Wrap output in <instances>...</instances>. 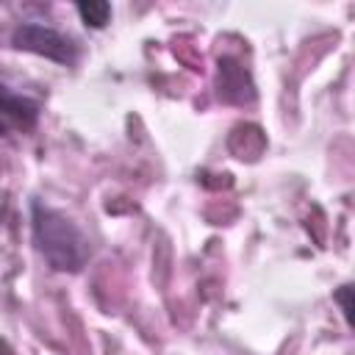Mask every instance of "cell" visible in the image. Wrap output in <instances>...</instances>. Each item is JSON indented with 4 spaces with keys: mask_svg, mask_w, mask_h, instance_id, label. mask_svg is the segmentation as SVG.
Instances as JSON below:
<instances>
[{
    "mask_svg": "<svg viewBox=\"0 0 355 355\" xmlns=\"http://www.w3.org/2000/svg\"><path fill=\"white\" fill-rule=\"evenodd\" d=\"M31 230H33V247L42 255V261L53 272H80L89 261V239L72 222L64 211L33 200L31 202Z\"/></svg>",
    "mask_w": 355,
    "mask_h": 355,
    "instance_id": "cell-1",
    "label": "cell"
},
{
    "mask_svg": "<svg viewBox=\"0 0 355 355\" xmlns=\"http://www.w3.org/2000/svg\"><path fill=\"white\" fill-rule=\"evenodd\" d=\"M252 89L244 67H239L233 58H219V97L230 100V92H241V89Z\"/></svg>",
    "mask_w": 355,
    "mask_h": 355,
    "instance_id": "cell-4",
    "label": "cell"
},
{
    "mask_svg": "<svg viewBox=\"0 0 355 355\" xmlns=\"http://www.w3.org/2000/svg\"><path fill=\"white\" fill-rule=\"evenodd\" d=\"M349 294H352V286H349V283L341 286V288L333 294V300L341 302V311H344V319H347V322H352V302H349Z\"/></svg>",
    "mask_w": 355,
    "mask_h": 355,
    "instance_id": "cell-6",
    "label": "cell"
},
{
    "mask_svg": "<svg viewBox=\"0 0 355 355\" xmlns=\"http://www.w3.org/2000/svg\"><path fill=\"white\" fill-rule=\"evenodd\" d=\"M75 8H78V17L83 19V25L86 28H94V31L105 28L108 19H111V3H105V0H89V3L83 0Z\"/></svg>",
    "mask_w": 355,
    "mask_h": 355,
    "instance_id": "cell-5",
    "label": "cell"
},
{
    "mask_svg": "<svg viewBox=\"0 0 355 355\" xmlns=\"http://www.w3.org/2000/svg\"><path fill=\"white\" fill-rule=\"evenodd\" d=\"M39 122V103L0 80V136L31 133Z\"/></svg>",
    "mask_w": 355,
    "mask_h": 355,
    "instance_id": "cell-3",
    "label": "cell"
},
{
    "mask_svg": "<svg viewBox=\"0 0 355 355\" xmlns=\"http://www.w3.org/2000/svg\"><path fill=\"white\" fill-rule=\"evenodd\" d=\"M11 44L22 53H33V55H42L47 61H55L61 67H72L80 55L75 39L58 33L55 28H47V25H39V22H22L14 28L11 33Z\"/></svg>",
    "mask_w": 355,
    "mask_h": 355,
    "instance_id": "cell-2",
    "label": "cell"
}]
</instances>
